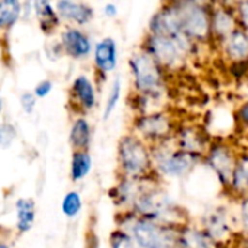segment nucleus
<instances>
[{"mask_svg": "<svg viewBox=\"0 0 248 248\" xmlns=\"http://www.w3.org/2000/svg\"><path fill=\"white\" fill-rule=\"evenodd\" d=\"M83 208L81 196L77 192H68L62 201V212L67 218H76Z\"/></svg>", "mask_w": 248, "mask_h": 248, "instance_id": "nucleus-28", "label": "nucleus"}, {"mask_svg": "<svg viewBox=\"0 0 248 248\" xmlns=\"http://www.w3.org/2000/svg\"><path fill=\"white\" fill-rule=\"evenodd\" d=\"M0 110H1V100H0Z\"/></svg>", "mask_w": 248, "mask_h": 248, "instance_id": "nucleus-41", "label": "nucleus"}, {"mask_svg": "<svg viewBox=\"0 0 248 248\" xmlns=\"http://www.w3.org/2000/svg\"><path fill=\"white\" fill-rule=\"evenodd\" d=\"M212 140H214V135L202 124L179 122L171 141L174 142L177 148L203 158Z\"/></svg>", "mask_w": 248, "mask_h": 248, "instance_id": "nucleus-11", "label": "nucleus"}, {"mask_svg": "<svg viewBox=\"0 0 248 248\" xmlns=\"http://www.w3.org/2000/svg\"><path fill=\"white\" fill-rule=\"evenodd\" d=\"M70 142L76 150H89L92 142V125L86 118H77L70 131Z\"/></svg>", "mask_w": 248, "mask_h": 248, "instance_id": "nucleus-22", "label": "nucleus"}, {"mask_svg": "<svg viewBox=\"0 0 248 248\" xmlns=\"http://www.w3.org/2000/svg\"><path fill=\"white\" fill-rule=\"evenodd\" d=\"M61 42L64 51L76 60L87 58L93 52V46H94L89 35H86L83 31L77 28L65 29L61 35Z\"/></svg>", "mask_w": 248, "mask_h": 248, "instance_id": "nucleus-17", "label": "nucleus"}, {"mask_svg": "<svg viewBox=\"0 0 248 248\" xmlns=\"http://www.w3.org/2000/svg\"><path fill=\"white\" fill-rule=\"evenodd\" d=\"M93 64L94 68L106 77L108 74L113 73L119 62V52L118 44L112 36H105L93 46Z\"/></svg>", "mask_w": 248, "mask_h": 248, "instance_id": "nucleus-16", "label": "nucleus"}, {"mask_svg": "<svg viewBox=\"0 0 248 248\" xmlns=\"http://www.w3.org/2000/svg\"><path fill=\"white\" fill-rule=\"evenodd\" d=\"M231 202H232V209H234L238 234H247L248 235V193L244 196L237 198V199H232Z\"/></svg>", "mask_w": 248, "mask_h": 248, "instance_id": "nucleus-27", "label": "nucleus"}, {"mask_svg": "<svg viewBox=\"0 0 248 248\" xmlns=\"http://www.w3.org/2000/svg\"><path fill=\"white\" fill-rule=\"evenodd\" d=\"M71 93L78 103V106L84 112H90L97 105V92L94 87V83L90 80V77L80 74L74 78L71 86Z\"/></svg>", "mask_w": 248, "mask_h": 248, "instance_id": "nucleus-19", "label": "nucleus"}, {"mask_svg": "<svg viewBox=\"0 0 248 248\" xmlns=\"http://www.w3.org/2000/svg\"><path fill=\"white\" fill-rule=\"evenodd\" d=\"M57 10L60 16L80 26L87 25L94 16V10L92 6H89L87 3L74 1V0H58Z\"/></svg>", "mask_w": 248, "mask_h": 248, "instance_id": "nucleus-20", "label": "nucleus"}, {"mask_svg": "<svg viewBox=\"0 0 248 248\" xmlns=\"http://www.w3.org/2000/svg\"><path fill=\"white\" fill-rule=\"evenodd\" d=\"M35 103H36V96H35L33 93L26 92V93H23V94L20 96V106H22V109H23L26 113L33 112Z\"/></svg>", "mask_w": 248, "mask_h": 248, "instance_id": "nucleus-33", "label": "nucleus"}, {"mask_svg": "<svg viewBox=\"0 0 248 248\" xmlns=\"http://www.w3.org/2000/svg\"><path fill=\"white\" fill-rule=\"evenodd\" d=\"M103 15H105L106 17H109V19L116 17V16L119 15V7H118V4L113 3V1L106 3V4L103 6Z\"/></svg>", "mask_w": 248, "mask_h": 248, "instance_id": "nucleus-35", "label": "nucleus"}, {"mask_svg": "<svg viewBox=\"0 0 248 248\" xmlns=\"http://www.w3.org/2000/svg\"><path fill=\"white\" fill-rule=\"evenodd\" d=\"M87 248H100V246H99V240H97V237H96L94 234L90 235L89 243H87Z\"/></svg>", "mask_w": 248, "mask_h": 248, "instance_id": "nucleus-37", "label": "nucleus"}, {"mask_svg": "<svg viewBox=\"0 0 248 248\" xmlns=\"http://www.w3.org/2000/svg\"><path fill=\"white\" fill-rule=\"evenodd\" d=\"M131 84L134 94L151 96L167 102L169 74L163 67L140 45L128 58Z\"/></svg>", "mask_w": 248, "mask_h": 248, "instance_id": "nucleus-4", "label": "nucleus"}, {"mask_svg": "<svg viewBox=\"0 0 248 248\" xmlns=\"http://www.w3.org/2000/svg\"><path fill=\"white\" fill-rule=\"evenodd\" d=\"M122 99V80L119 76H116L109 87V92H108V97H106V102H105V106H103V121H109L110 116L115 113V110L118 109L119 106V102Z\"/></svg>", "mask_w": 248, "mask_h": 248, "instance_id": "nucleus-24", "label": "nucleus"}, {"mask_svg": "<svg viewBox=\"0 0 248 248\" xmlns=\"http://www.w3.org/2000/svg\"><path fill=\"white\" fill-rule=\"evenodd\" d=\"M151 155L153 173L164 185L189 180L202 166V157L177 148L171 140L153 145Z\"/></svg>", "mask_w": 248, "mask_h": 248, "instance_id": "nucleus-3", "label": "nucleus"}, {"mask_svg": "<svg viewBox=\"0 0 248 248\" xmlns=\"http://www.w3.org/2000/svg\"><path fill=\"white\" fill-rule=\"evenodd\" d=\"M235 28H238L235 6L224 3H211V33L214 46L225 39Z\"/></svg>", "mask_w": 248, "mask_h": 248, "instance_id": "nucleus-14", "label": "nucleus"}, {"mask_svg": "<svg viewBox=\"0 0 248 248\" xmlns=\"http://www.w3.org/2000/svg\"><path fill=\"white\" fill-rule=\"evenodd\" d=\"M235 13L238 26L248 32V0H238L235 3Z\"/></svg>", "mask_w": 248, "mask_h": 248, "instance_id": "nucleus-31", "label": "nucleus"}, {"mask_svg": "<svg viewBox=\"0 0 248 248\" xmlns=\"http://www.w3.org/2000/svg\"><path fill=\"white\" fill-rule=\"evenodd\" d=\"M0 248H9V247H7V246H1V244H0Z\"/></svg>", "mask_w": 248, "mask_h": 248, "instance_id": "nucleus-40", "label": "nucleus"}, {"mask_svg": "<svg viewBox=\"0 0 248 248\" xmlns=\"http://www.w3.org/2000/svg\"><path fill=\"white\" fill-rule=\"evenodd\" d=\"M231 248H248V235L247 234H238L235 240L232 241Z\"/></svg>", "mask_w": 248, "mask_h": 248, "instance_id": "nucleus-36", "label": "nucleus"}, {"mask_svg": "<svg viewBox=\"0 0 248 248\" xmlns=\"http://www.w3.org/2000/svg\"><path fill=\"white\" fill-rule=\"evenodd\" d=\"M148 179H151V177L134 179V177L118 176L115 186L109 192V196H110L113 205L118 208V212L132 211V208H134L137 199L140 198L141 192L144 190Z\"/></svg>", "mask_w": 248, "mask_h": 248, "instance_id": "nucleus-13", "label": "nucleus"}, {"mask_svg": "<svg viewBox=\"0 0 248 248\" xmlns=\"http://www.w3.org/2000/svg\"><path fill=\"white\" fill-rule=\"evenodd\" d=\"M51 90H52V83L49 80H42L35 86L33 94L36 97H46L51 93Z\"/></svg>", "mask_w": 248, "mask_h": 248, "instance_id": "nucleus-34", "label": "nucleus"}, {"mask_svg": "<svg viewBox=\"0 0 248 248\" xmlns=\"http://www.w3.org/2000/svg\"><path fill=\"white\" fill-rule=\"evenodd\" d=\"M35 16L45 33H49L58 26V13L51 6L49 0H32Z\"/></svg>", "mask_w": 248, "mask_h": 248, "instance_id": "nucleus-21", "label": "nucleus"}, {"mask_svg": "<svg viewBox=\"0 0 248 248\" xmlns=\"http://www.w3.org/2000/svg\"><path fill=\"white\" fill-rule=\"evenodd\" d=\"M183 35L195 45H214L211 33V3L199 0H173Z\"/></svg>", "mask_w": 248, "mask_h": 248, "instance_id": "nucleus-7", "label": "nucleus"}, {"mask_svg": "<svg viewBox=\"0 0 248 248\" xmlns=\"http://www.w3.org/2000/svg\"><path fill=\"white\" fill-rule=\"evenodd\" d=\"M93 167L92 155L87 150H77L71 158V179L73 182H80L89 176Z\"/></svg>", "mask_w": 248, "mask_h": 248, "instance_id": "nucleus-23", "label": "nucleus"}, {"mask_svg": "<svg viewBox=\"0 0 248 248\" xmlns=\"http://www.w3.org/2000/svg\"><path fill=\"white\" fill-rule=\"evenodd\" d=\"M116 161L119 176L134 179H147L154 176L151 145L131 131L124 134L118 141Z\"/></svg>", "mask_w": 248, "mask_h": 248, "instance_id": "nucleus-6", "label": "nucleus"}, {"mask_svg": "<svg viewBox=\"0 0 248 248\" xmlns=\"http://www.w3.org/2000/svg\"><path fill=\"white\" fill-rule=\"evenodd\" d=\"M199 1H206V3H211V0H199Z\"/></svg>", "mask_w": 248, "mask_h": 248, "instance_id": "nucleus-39", "label": "nucleus"}, {"mask_svg": "<svg viewBox=\"0 0 248 248\" xmlns=\"http://www.w3.org/2000/svg\"><path fill=\"white\" fill-rule=\"evenodd\" d=\"M109 248H141L122 230L116 228L109 235Z\"/></svg>", "mask_w": 248, "mask_h": 248, "instance_id": "nucleus-29", "label": "nucleus"}, {"mask_svg": "<svg viewBox=\"0 0 248 248\" xmlns=\"http://www.w3.org/2000/svg\"><path fill=\"white\" fill-rule=\"evenodd\" d=\"M248 193V145L240 148L238 160L230 182L228 189L225 190V198L230 201L237 199Z\"/></svg>", "mask_w": 248, "mask_h": 248, "instance_id": "nucleus-18", "label": "nucleus"}, {"mask_svg": "<svg viewBox=\"0 0 248 248\" xmlns=\"http://www.w3.org/2000/svg\"><path fill=\"white\" fill-rule=\"evenodd\" d=\"M235 128L248 137V99L240 102L234 110Z\"/></svg>", "mask_w": 248, "mask_h": 248, "instance_id": "nucleus-30", "label": "nucleus"}, {"mask_svg": "<svg viewBox=\"0 0 248 248\" xmlns=\"http://www.w3.org/2000/svg\"><path fill=\"white\" fill-rule=\"evenodd\" d=\"M218 54L231 67H248V32L235 28L225 39L217 45Z\"/></svg>", "mask_w": 248, "mask_h": 248, "instance_id": "nucleus-12", "label": "nucleus"}, {"mask_svg": "<svg viewBox=\"0 0 248 248\" xmlns=\"http://www.w3.org/2000/svg\"><path fill=\"white\" fill-rule=\"evenodd\" d=\"M177 248H231L217 243L193 218L179 227Z\"/></svg>", "mask_w": 248, "mask_h": 248, "instance_id": "nucleus-15", "label": "nucleus"}, {"mask_svg": "<svg viewBox=\"0 0 248 248\" xmlns=\"http://www.w3.org/2000/svg\"><path fill=\"white\" fill-rule=\"evenodd\" d=\"M179 122L180 121L176 118V115L166 108L160 110L134 115L129 131L153 147L173 140Z\"/></svg>", "mask_w": 248, "mask_h": 248, "instance_id": "nucleus-10", "label": "nucleus"}, {"mask_svg": "<svg viewBox=\"0 0 248 248\" xmlns=\"http://www.w3.org/2000/svg\"><path fill=\"white\" fill-rule=\"evenodd\" d=\"M15 128L12 125H0V147L6 148L12 144V141L15 140Z\"/></svg>", "mask_w": 248, "mask_h": 248, "instance_id": "nucleus-32", "label": "nucleus"}, {"mask_svg": "<svg viewBox=\"0 0 248 248\" xmlns=\"http://www.w3.org/2000/svg\"><path fill=\"white\" fill-rule=\"evenodd\" d=\"M193 219L221 246L231 247L232 241L238 235L232 202L228 198L227 202H215L208 205Z\"/></svg>", "mask_w": 248, "mask_h": 248, "instance_id": "nucleus-9", "label": "nucleus"}, {"mask_svg": "<svg viewBox=\"0 0 248 248\" xmlns=\"http://www.w3.org/2000/svg\"><path fill=\"white\" fill-rule=\"evenodd\" d=\"M17 230L20 232H26L32 228L35 221V203L28 199L17 201Z\"/></svg>", "mask_w": 248, "mask_h": 248, "instance_id": "nucleus-26", "label": "nucleus"}, {"mask_svg": "<svg viewBox=\"0 0 248 248\" xmlns=\"http://www.w3.org/2000/svg\"><path fill=\"white\" fill-rule=\"evenodd\" d=\"M22 12L20 0H0V29L16 23Z\"/></svg>", "mask_w": 248, "mask_h": 248, "instance_id": "nucleus-25", "label": "nucleus"}, {"mask_svg": "<svg viewBox=\"0 0 248 248\" xmlns=\"http://www.w3.org/2000/svg\"><path fill=\"white\" fill-rule=\"evenodd\" d=\"M237 1L238 0H211V3H224V4H232V6H235Z\"/></svg>", "mask_w": 248, "mask_h": 248, "instance_id": "nucleus-38", "label": "nucleus"}, {"mask_svg": "<svg viewBox=\"0 0 248 248\" xmlns=\"http://www.w3.org/2000/svg\"><path fill=\"white\" fill-rule=\"evenodd\" d=\"M132 212L174 227H180L192 218L185 205L169 190V186L161 183L155 176L148 179Z\"/></svg>", "mask_w": 248, "mask_h": 248, "instance_id": "nucleus-1", "label": "nucleus"}, {"mask_svg": "<svg viewBox=\"0 0 248 248\" xmlns=\"http://www.w3.org/2000/svg\"><path fill=\"white\" fill-rule=\"evenodd\" d=\"M115 224L141 248H177L179 227L158 222L132 211L118 212Z\"/></svg>", "mask_w": 248, "mask_h": 248, "instance_id": "nucleus-2", "label": "nucleus"}, {"mask_svg": "<svg viewBox=\"0 0 248 248\" xmlns=\"http://www.w3.org/2000/svg\"><path fill=\"white\" fill-rule=\"evenodd\" d=\"M240 148L241 147H238L228 138L214 137L209 148L202 158V167L211 173V176L218 183L221 192L224 193L230 186L238 160Z\"/></svg>", "mask_w": 248, "mask_h": 248, "instance_id": "nucleus-8", "label": "nucleus"}, {"mask_svg": "<svg viewBox=\"0 0 248 248\" xmlns=\"http://www.w3.org/2000/svg\"><path fill=\"white\" fill-rule=\"evenodd\" d=\"M161 67L171 76L185 70L190 60L196 55L199 46L186 36H160L145 32L140 44Z\"/></svg>", "mask_w": 248, "mask_h": 248, "instance_id": "nucleus-5", "label": "nucleus"}]
</instances>
